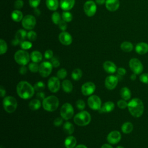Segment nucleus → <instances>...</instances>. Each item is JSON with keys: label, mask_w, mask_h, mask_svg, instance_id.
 Masks as SVG:
<instances>
[{"label": "nucleus", "mask_w": 148, "mask_h": 148, "mask_svg": "<svg viewBox=\"0 0 148 148\" xmlns=\"http://www.w3.org/2000/svg\"><path fill=\"white\" fill-rule=\"evenodd\" d=\"M49 90L53 93L57 92L60 88V82L57 77H51L47 82Z\"/></svg>", "instance_id": "13"}, {"label": "nucleus", "mask_w": 148, "mask_h": 148, "mask_svg": "<svg viewBox=\"0 0 148 148\" xmlns=\"http://www.w3.org/2000/svg\"><path fill=\"white\" fill-rule=\"evenodd\" d=\"M27 34L25 30L23 29H19L17 31L15 36V39L12 40V45H17L18 43H21L22 42L24 41Z\"/></svg>", "instance_id": "18"}, {"label": "nucleus", "mask_w": 148, "mask_h": 148, "mask_svg": "<svg viewBox=\"0 0 148 148\" xmlns=\"http://www.w3.org/2000/svg\"><path fill=\"white\" fill-rule=\"evenodd\" d=\"M8 49V46L6 42L3 39L0 40V54L1 55L5 54Z\"/></svg>", "instance_id": "37"}, {"label": "nucleus", "mask_w": 148, "mask_h": 148, "mask_svg": "<svg viewBox=\"0 0 148 148\" xmlns=\"http://www.w3.org/2000/svg\"><path fill=\"white\" fill-rule=\"evenodd\" d=\"M83 9L87 16L92 17L95 14L97 11L96 3L92 1H87L83 6Z\"/></svg>", "instance_id": "12"}, {"label": "nucleus", "mask_w": 148, "mask_h": 148, "mask_svg": "<svg viewBox=\"0 0 148 148\" xmlns=\"http://www.w3.org/2000/svg\"><path fill=\"white\" fill-rule=\"evenodd\" d=\"M82 75H83V72L82 70L79 68H76L72 71L71 76L74 80H79L81 79Z\"/></svg>", "instance_id": "34"}, {"label": "nucleus", "mask_w": 148, "mask_h": 148, "mask_svg": "<svg viewBox=\"0 0 148 148\" xmlns=\"http://www.w3.org/2000/svg\"><path fill=\"white\" fill-rule=\"evenodd\" d=\"M119 79L117 76L110 75L108 76L105 80V87L110 90H112L116 88L118 83Z\"/></svg>", "instance_id": "15"}, {"label": "nucleus", "mask_w": 148, "mask_h": 148, "mask_svg": "<svg viewBox=\"0 0 148 148\" xmlns=\"http://www.w3.org/2000/svg\"><path fill=\"white\" fill-rule=\"evenodd\" d=\"M117 106L121 109H124L128 106V103L124 99H120L117 103Z\"/></svg>", "instance_id": "43"}, {"label": "nucleus", "mask_w": 148, "mask_h": 148, "mask_svg": "<svg viewBox=\"0 0 148 148\" xmlns=\"http://www.w3.org/2000/svg\"><path fill=\"white\" fill-rule=\"evenodd\" d=\"M135 51L139 54H145L148 52V44L145 42L138 43L135 46Z\"/></svg>", "instance_id": "22"}, {"label": "nucleus", "mask_w": 148, "mask_h": 148, "mask_svg": "<svg viewBox=\"0 0 148 148\" xmlns=\"http://www.w3.org/2000/svg\"><path fill=\"white\" fill-rule=\"evenodd\" d=\"M46 5L49 10L54 11L57 9L59 3L58 0H46Z\"/></svg>", "instance_id": "26"}, {"label": "nucleus", "mask_w": 148, "mask_h": 148, "mask_svg": "<svg viewBox=\"0 0 148 148\" xmlns=\"http://www.w3.org/2000/svg\"><path fill=\"white\" fill-rule=\"evenodd\" d=\"M133 130V124L129 121L125 122L121 126V131L124 134H130Z\"/></svg>", "instance_id": "32"}, {"label": "nucleus", "mask_w": 148, "mask_h": 148, "mask_svg": "<svg viewBox=\"0 0 148 148\" xmlns=\"http://www.w3.org/2000/svg\"><path fill=\"white\" fill-rule=\"evenodd\" d=\"M51 63L53 66L55 67V68L58 67L60 65V61H59L57 57H53L51 59Z\"/></svg>", "instance_id": "47"}, {"label": "nucleus", "mask_w": 148, "mask_h": 148, "mask_svg": "<svg viewBox=\"0 0 148 148\" xmlns=\"http://www.w3.org/2000/svg\"><path fill=\"white\" fill-rule=\"evenodd\" d=\"M88 106L92 110H98L102 106V102L100 98L95 95H91L87 100Z\"/></svg>", "instance_id": "10"}, {"label": "nucleus", "mask_w": 148, "mask_h": 148, "mask_svg": "<svg viewBox=\"0 0 148 148\" xmlns=\"http://www.w3.org/2000/svg\"><path fill=\"white\" fill-rule=\"evenodd\" d=\"M63 123V120L62 117H57L54 120V125L56 127H59Z\"/></svg>", "instance_id": "51"}, {"label": "nucleus", "mask_w": 148, "mask_h": 148, "mask_svg": "<svg viewBox=\"0 0 148 148\" xmlns=\"http://www.w3.org/2000/svg\"><path fill=\"white\" fill-rule=\"evenodd\" d=\"M120 96L122 98V99H124L125 101L129 100L131 97V92L130 90L126 87H123L120 90Z\"/></svg>", "instance_id": "25"}, {"label": "nucleus", "mask_w": 148, "mask_h": 148, "mask_svg": "<svg viewBox=\"0 0 148 148\" xmlns=\"http://www.w3.org/2000/svg\"><path fill=\"white\" fill-rule=\"evenodd\" d=\"M62 20H64L65 21L70 22L72 21L73 16L70 12H69L68 11H65L62 13Z\"/></svg>", "instance_id": "36"}, {"label": "nucleus", "mask_w": 148, "mask_h": 148, "mask_svg": "<svg viewBox=\"0 0 148 148\" xmlns=\"http://www.w3.org/2000/svg\"><path fill=\"white\" fill-rule=\"evenodd\" d=\"M63 130L68 135H71L74 132V127L72 123L66 121L63 125Z\"/></svg>", "instance_id": "31"}, {"label": "nucleus", "mask_w": 148, "mask_h": 148, "mask_svg": "<svg viewBox=\"0 0 148 148\" xmlns=\"http://www.w3.org/2000/svg\"><path fill=\"white\" fill-rule=\"evenodd\" d=\"M28 106L31 110H38L41 106L40 101L38 99H34L29 102Z\"/></svg>", "instance_id": "29"}, {"label": "nucleus", "mask_w": 148, "mask_h": 148, "mask_svg": "<svg viewBox=\"0 0 148 148\" xmlns=\"http://www.w3.org/2000/svg\"><path fill=\"white\" fill-rule=\"evenodd\" d=\"M0 94H1V97H4L6 94L5 89L3 88V87L2 86H1V87H0Z\"/></svg>", "instance_id": "55"}, {"label": "nucleus", "mask_w": 148, "mask_h": 148, "mask_svg": "<svg viewBox=\"0 0 148 148\" xmlns=\"http://www.w3.org/2000/svg\"><path fill=\"white\" fill-rule=\"evenodd\" d=\"M34 87L35 90H36V91H38V92L42 91V90H43L45 89V84L43 82L39 81V82H38L35 83Z\"/></svg>", "instance_id": "35"}, {"label": "nucleus", "mask_w": 148, "mask_h": 148, "mask_svg": "<svg viewBox=\"0 0 148 148\" xmlns=\"http://www.w3.org/2000/svg\"><path fill=\"white\" fill-rule=\"evenodd\" d=\"M62 88L64 92L69 93L73 90V85L71 81L69 80H64L62 82Z\"/></svg>", "instance_id": "27"}, {"label": "nucleus", "mask_w": 148, "mask_h": 148, "mask_svg": "<svg viewBox=\"0 0 148 148\" xmlns=\"http://www.w3.org/2000/svg\"><path fill=\"white\" fill-rule=\"evenodd\" d=\"M27 38L30 40V41H34L37 37L36 33L34 31H30L27 33Z\"/></svg>", "instance_id": "42"}, {"label": "nucleus", "mask_w": 148, "mask_h": 148, "mask_svg": "<svg viewBox=\"0 0 148 148\" xmlns=\"http://www.w3.org/2000/svg\"><path fill=\"white\" fill-rule=\"evenodd\" d=\"M116 148H124L123 147L121 146H117Z\"/></svg>", "instance_id": "60"}, {"label": "nucleus", "mask_w": 148, "mask_h": 148, "mask_svg": "<svg viewBox=\"0 0 148 148\" xmlns=\"http://www.w3.org/2000/svg\"><path fill=\"white\" fill-rule=\"evenodd\" d=\"M59 100L58 98L54 95L48 96L42 101V106L43 109L47 112L55 111L58 107Z\"/></svg>", "instance_id": "3"}, {"label": "nucleus", "mask_w": 148, "mask_h": 148, "mask_svg": "<svg viewBox=\"0 0 148 148\" xmlns=\"http://www.w3.org/2000/svg\"><path fill=\"white\" fill-rule=\"evenodd\" d=\"M75 148H87V147L84 145H78L77 146H76Z\"/></svg>", "instance_id": "59"}, {"label": "nucleus", "mask_w": 148, "mask_h": 148, "mask_svg": "<svg viewBox=\"0 0 148 148\" xmlns=\"http://www.w3.org/2000/svg\"><path fill=\"white\" fill-rule=\"evenodd\" d=\"M23 5L24 2L22 0H16L14 3V7L16 10H19L23 8Z\"/></svg>", "instance_id": "46"}, {"label": "nucleus", "mask_w": 148, "mask_h": 148, "mask_svg": "<svg viewBox=\"0 0 148 148\" xmlns=\"http://www.w3.org/2000/svg\"><path fill=\"white\" fill-rule=\"evenodd\" d=\"M12 18L16 22H19L23 18V13L19 10H14L12 12L11 15Z\"/></svg>", "instance_id": "30"}, {"label": "nucleus", "mask_w": 148, "mask_h": 148, "mask_svg": "<svg viewBox=\"0 0 148 148\" xmlns=\"http://www.w3.org/2000/svg\"><path fill=\"white\" fill-rule=\"evenodd\" d=\"M39 65H38L37 63L36 62H31L30 64H29L28 65V69L29 70L34 73L37 72L38 71H39Z\"/></svg>", "instance_id": "40"}, {"label": "nucleus", "mask_w": 148, "mask_h": 148, "mask_svg": "<svg viewBox=\"0 0 148 148\" xmlns=\"http://www.w3.org/2000/svg\"><path fill=\"white\" fill-rule=\"evenodd\" d=\"M76 105L77 108L81 110H83L85 108V106H86L85 103H84V101H83L82 99H78L76 102Z\"/></svg>", "instance_id": "44"}, {"label": "nucleus", "mask_w": 148, "mask_h": 148, "mask_svg": "<svg viewBox=\"0 0 148 148\" xmlns=\"http://www.w3.org/2000/svg\"><path fill=\"white\" fill-rule=\"evenodd\" d=\"M127 108L130 114L135 117H139L143 113L144 105L139 98H135L132 99L128 103Z\"/></svg>", "instance_id": "2"}, {"label": "nucleus", "mask_w": 148, "mask_h": 148, "mask_svg": "<svg viewBox=\"0 0 148 148\" xmlns=\"http://www.w3.org/2000/svg\"><path fill=\"white\" fill-rule=\"evenodd\" d=\"M67 76V72L66 69L64 68H61L59 69L57 73V77L59 79H64Z\"/></svg>", "instance_id": "39"}, {"label": "nucleus", "mask_w": 148, "mask_h": 148, "mask_svg": "<svg viewBox=\"0 0 148 148\" xmlns=\"http://www.w3.org/2000/svg\"><path fill=\"white\" fill-rule=\"evenodd\" d=\"M58 39L60 42L64 45L68 46L71 44L72 42V36L67 32L63 31L59 34Z\"/></svg>", "instance_id": "17"}, {"label": "nucleus", "mask_w": 148, "mask_h": 148, "mask_svg": "<svg viewBox=\"0 0 148 148\" xmlns=\"http://www.w3.org/2000/svg\"><path fill=\"white\" fill-rule=\"evenodd\" d=\"M75 0H61L60 1V7L65 10L68 11L71 10L75 5Z\"/></svg>", "instance_id": "23"}, {"label": "nucleus", "mask_w": 148, "mask_h": 148, "mask_svg": "<svg viewBox=\"0 0 148 148\" xmlns=\"http://www.w3.org/2000/svg\"><path fill=\"white\" fill-rule=\"evenodd\" d=\"M77 141L73 136H69L65 138L64 145L66 148H74L76 147Z\"/></svg>", "instance_id": "24"}, {"label": "nucleus", "mask_w": 148, "mask_h": 148, "mask_svg": "<svg viewBox=\"0 0 148 148\" xmlns=\"http://www.w3.org/2000/svg\"><path fill=\"white\" fill-rule=\"evenodd\" d=\"M58 26H59V28L60 29H61L62 31H65L67 28L66 22L63 20H61L60 21V23H58Z\"/></svg>", "instance_id": "50"}, {"label": "nucleus", "mask_w": 148, "mask_h": 148, "mask_svg": "<svg viewBox=\"0 0 148 148\" xmlns=\"http://www.w3.org/2000/svg\"><path fill=\"white\" fill-rule=\"evenodd\" d=\"M101 148H113V147L109 144H103Z\"/></svg>", "instance_id": "57"}, {"label": "nucleus", "mask_w": 148, "mask_h": 148, "mask_svg": "<svg viewBox=\"0 0 148 148\" xmlns=\"http://www.w3.org/2000/svg\"><path fill=\"white\" fill-rule=\"evenodd\" d=\"M0 148H3V146H1V147H0Z\"/></svg>", "instance_id": "61"}, {"label": "nucleus", "mask_w": 148, "mask_h": 148, "mask_svg": "<svg viewBox=\"0 0 148 148\" xmlns=\"http://www.w3.org/2000/svg\"><path fill=\"white\" fill-rule=\"evenodd\" d=\"M51 19H52L53 22L55 24H58L60 21L61 20L60 15L59 13L57 12H55L53 13V14L51 16Z\"/></svg>", "instance_id": "38"}, {"label": "nucleus", "mask_w": 148, "mask_h": 148, "mask_svg": "<svg viewBox=\"0 0 148 148\" xmlns=\"http://www.w3.org/2000/svg\"><path fill=\"white\" fill-rule=\"evenodd\" d=\"M114 108V103L112 101H108L105 102L101 108L98 110L100 113H109L112 112Z\"/></svg>", "instance_id": "21"}, {"label": "nucleus", "mask_w": 148, "mask_h": 148, "mask_svg": "<svg viewBox=\"0 0 148 148\" xmlns=\"http://www.w3.org/2000/svg\"><path fill=\"white\" fill-rule=\"evenodd\" d=\"M95 1H96V3L98 5H102L106 2L105 0H95Z\"/></svg>", "instance_id": "56"}, {"label": "nucleus", "mask_w": 148, "mask_h": 148, "mask_svg": "<svg viewBox=\"0 0 148 148\" xmlns=\"http://www.w3.org/2000/svg\"><path fill=\"white\" fill-rule=\"evenodd\" d=\"M53 65L51 62L49 61H44L39 65V72L41 76L46 77L49 76L52 71Z\"/></svg>", "instance_id": "9"}, {"label": "nucleus", "mask_w": 148, "mask_h": 148, "mask_svg": "<svg viewBox=\"0 0 148 148\" xmlns=\"http://www.w3.org/2000/svg\"><path fill=\"white\" fill-rule=\"evenodd\" d=\"M40 2V0H29V3L32 8H37Z\"/></svg>", "instance_id": "48"}, {"label": "nucleus", "mask_w": 148, "mask_h": 148, "mask_svg": "<svg viewBox=\"0 0 148 148\" xmlns=\"http://www.w3.org/2000/svg\"><path fill=\"white\" fill-rule=\"evenodd\" d=\"M120 6L119 0H106L105 6L106 9L111 12L117 10Z\"/></svg>", "instance_id": "19"}, {"label": "nucleus", "mask_w": 148, "mask_h": 148, "mask_svg": "<svg viewBox=\"0 0 148 148\" xmlns=\"http://www.w3.org/2000/svg\"><path fill=\"white\" fill-rule=\"evenodd\" d=\"M20 46L21 49H23V50H28L32 47V44L31 42L24 40L20 43Z\"/></svg>", "instance_id": "41"}, {"label": "nucleus", "mask_w": 148, "mask_h": 148, "mask_svg": "<svg viewBox=\"0 0 148 148\" xmlns=\"http://www.w3.org/2000/svg\"><path fill=\"white\" fill-rule=\"evenodd\" d=\"M3 106L6 112L12 113L14 112L17 109V100L15 98L12 96L5 97L3 99Z\"/></svg>", "instance_id": "5"}, {"label": "nucleus", "mask_w": 148, "mask_h": 148, "mask_svg": "<svg viewBox=\"0 0 148 148\" xmlns=\"http://www.w3.org/2000/svg\"><path fill=\"white\" fill-rule=\"evenodd\" d=\"M18 95L23 99H27L31 98L34 94V87L26 81L20 82L16 87Z\"/></svg>", "instance_id": "1"}, {"label": "nucleus", "mask_w": 148, "mask_h": 148, "mask_svg": "<svg viewBox=\"0 0 148 148\" xmlns=\"http://www.w3.org/2000/svg\"><path fill=\"white\" fill-rule=\"evenodd\" d=\"M130 79L132 80H135V79H136V74H135V73L132 74L130 76Z\"/></svg>", "instance_id": "58"}, {"label": "nucleus", "mask_w": 148, "mask_h": 148, "mask_svg": "<svg viewBox=\"0 0 148 148\" xmlns=\"http://www.w3.org/2000/svg\"><path fill=\"white\" fill-rule=\"evenodd\" d=\"M36 97L39 100H43L45 98V94L42 91H39L36 94Z\"/></svg>", "instance_id": "52"}, {"label": "nucleus", "mask_w": 148, "mask_h": 148, "mask_svg": "<svg viewBox=\"0 0 148 148\" xmlns=\"http://www.w3.org/2000/svg\"><path fill=\"white\" fill-rule=\"evenodd\" d=\"M73 113L74 110L71 103H65L62 105L60 109V114L63 119L68 120L71 119L73 116Z\"/></svg>", "instance_id": "7"}, {"label": "nucleus", "mask_w": 148, "mask_h": 148, "mask_svg": "<svg viewBox=\"0 0 148 148\" xmlns=\"http://www.w3.org/2000/svg\"><path fill=\"white\" fill-rule=\"evenodd\" d=\"M95 90V85L91 82H88L84 83L81 87L82 93L85 95L88 96L91 95Z\"/></svg>", "instance_id": "14"}, {"label": "nucleus", "mask_w": 148, "mask_h": 148, "mask_svg": "<svg viewBox=\"0 0 148 148\" xmlns=\"http://www.w3.org/2000/svg\"><path fill=\"white\" fill-rule=\"evenodd\" d=\"M30 58L32 62L38 63L42 61V53L39 51H34L31 53Z\"/></svg>", "instance_id": "28"}, {"label": "nucleus", "mask_w": 148, "mask_h": 148, "mask_svg": "<svg viewBox=\"0 0 148 148\" xmlns=\"http://www.w3.org/2000/svg\"><path fill=\"white\" fill-rule=\"evenodd\" d=\"M120 47L121 49L125 52H130L133 49V45L130 42L125 41L121 44Z\"/></svg>", "instance_id": "33"}, {"label": "nucleus", "mask_w": 148, "mask_h": 148, "mask_svg": "<svg viewBox=\"0 0 148 148\" xmlns=\"http://www.w3.org/2000/svg\"><path fill=\"white\" fill-rule=\"evenodd\" d=\"M53 57V53L51 50H47L45 52V58L46 59H51Z\"/></svg>", "instance_id": "49"}, {"label": "nucleus", "mask_w": 148, "mask_h": 148, "mask_svg": "<svg viewBox=\"0 0 148 148\" xmlns=\"http://www.w3.org/2000/svg\"><path fill=\"white\" fill-rule=\"evenodd\" d=\"M36 24L35 17L31 14L24 16L22 20V26L26 29H33Z\"/></svg>", "instance_id": "11"}, {"label": "nucleus", "mask_w": 148, "mask_h": 148, "mask_svg": "<svg viewBox=\"0 0 148 148\" xmlns=\"http://www.w3.org/2000/svg\"><path fill=\"white\" fill-rule=\"evenodd\" d=\"M121 138V134L119 131L114 130L111 131L107 136V140L110 144H116L120 142Z\"/></svg>", "instance_id": "16"}, {"label": "nucleus", "mask_w": 148, "mask_h": 148, "mask_svg": "<svg viewBox=\"0 0 148 148\" xmlns=\"http://www.w3.org/2000/svg\"><path fill=\"white\" fill-rule=\"evenodd\" d=\"M73 121L76 124L79 126H85L90 123L91 115L88 112L82 110L75 116Z\"/></svg>", "instance_id": "4"}, {"label": "nucleus", "mask_w": 148, "mask_h": 148, "mask_svg": "<svg viewBox=\"0 0 148 148\" xmlns=\"http://www.w3.org/2000/svg\"><path fill=\"white\" fill-rule=\"evenodd\" d=\"M117 74L120 76H124L126 73V70L122 67L119 68L117 70Z\"/></svg>", "instance_id": "53"}, {"label": "nucleus", "mask_w": 148, "mask_h": 148, "mask_svg": "<svg viewBox=\"0 0 148 148\" xmlns=\"http://www.w3.org/2000/svg\"><path fill=\"white\" fill-rule=\"evenodd\" d=\"M19 73L21 75H25L27 73V68L25 65H22L20 68H19Z\"/></svg>", "instance_id": "54"}, {"label": "nucleus", "mask_w": 148, "mask_h": 148, "mask_svg": "<svg viewBox=\"0 0 148 148\" xmlns=\"http://www.w3.org/2000/svg\"><path fill=\"white\" fill-rule=\"evenodd\" d=\"M104 70L108 73H114L116 70L117 67L114 62L110 61H106L103 64Z\"/></svg>", "instance_id": "20"}, {"label": "nucleus", "mask_w": 148, "mask_h": 148, "mask_svg": "<svg viewBox=\"0 0 148 148\" xmlns=\"http://www.w3.org/2000/svg\"><path fill=\"white\" fill-rule=\"evenodd\" d=\"M139 80L143 83L148 84V73H145L141 74L139 76Z\"/></svg>", "instance_id": "45"}, {"label": "nucleus", "mask_w": 148, "mask_h": 148, "mask_svg": "<svg viewBox=\"0 0 148 148\" xmlns=\"http://www.w3.org/2000/svg\"><path fill=\"white\" fill-rule=\"evenodd\" d=\"M129 66L134 73L140 74L143 70V66L139 60L136 58H131L129 61Z\"/></svg>", "instance_id": "8"}, {"label": "nucleus", "mask_w": 148, "mask_h": 148, "mask_svg": "<svg viewBox=\"0 0 148 148\" xmlns=\"http://www.w3.org/2000/svg\"><path fill=\"white\" fill-rule=\"evenodd\" d=\"M16 62L21 65H25L29 62L30 56L28 53L24 50H20L17 51L14 56Z\"/></svg>", "instance_id": "6"}]
</instances>
